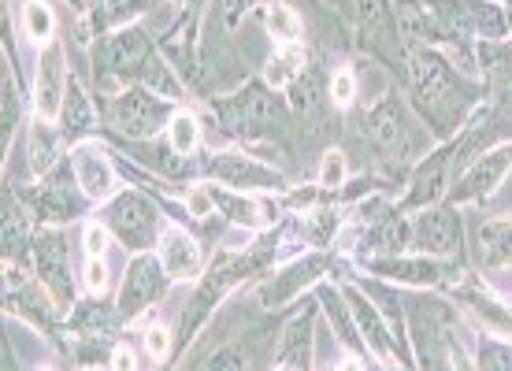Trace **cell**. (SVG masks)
I'll list each match as a JSON object with an SVG mask.
<instances>
[{
  "label": "cell",
  "instance_id": "6da1fadb",
  "mask_svg": "<svg viewBox=\"0 0 512 371\" xmlns=\"http://www.w3.org/2000/svg\"><path fill=\"white\" fill-rule=\"evenodd\" d=\"M401 78H405L409 101L420 112L423 127H431L442 141L457 138L487 97V86L472 82V75H464L457 64H449V56L442 49H409Z\"/></svg>",
  "mask_w": 512,
  "mask_h": 371
},
{
  "label": "cell",
  "instance_id": "7a4b0ae2",
  "mask_svg": "<svg viewBox=\"0 0 512 371\" xmlns=\"http://www.w3.org/2000/svg\"><path fill=\"white\" fill-rule=\"evenodd\" d=\"M405 323H409L412 360L420 371H457V346H453V308L431 297H409L405 301Z\"/></svg>",
  "mask_w": 512,
  "mask_h": 371
},
{
  "label": "cell",
  "instance_id": "3957f363",
  "mask_svg": "<svg viewBox=\"0 0 512 371\" xmlns=\"http://www.w3.org/2000/svg\"><path fill=\"white\" fill-rule=\"evenodd\" d=\"M360 127H364L360 138L368 141V149L390 164H405L416 153H423V145H427V134H423V127H416L401 93H386L383 101L360 119Z\"/></svg>",
  "mask_w": 512,
  "mask_h": 371
},
{
  "label": "cell",
  "instance_id": "277c9868",
  "mask_svg": "<svg viewBox=\"0 0 512 371\" xmlns=\"http://www.w3.org/2000/svg\"><path fill=\"white\" fill-rule=\"evenodd\" d=\"M212 112L223 119V127L231 130L234 138L256 141V138H271L275 130L282 127L286 119V104L268 82H245L242 90L223 97V101H212Z\"/></svg>",
  "mask_w": 512,
  "mask_h": 371
},
{
  "label": "cell",
  "instance_id": "5b68a950",
  "mask_svg": "<svg viewBox=\"0 0 512 371\" xmlns=\"http://www.w3.org/2000/svg\"><path fill=\"white\" fill-rule=\"evenodd\" d=\"M360 264L375 279L394 286H416V290H453L464 282V268L457 260L442 256H360Z\"/></svg>",
  "mask_w": 512,
  "mask_h": 371
},
{
  "label": "cell",
  "instance_id": "8992f818",
  "mask_svg": "<svg viewBox=\"0 0 512 371\" xmlns=\"http://www.w3.org/2000/svg\"><path fill=\"white\" fill-rule=\"evenodd\" d=\"M171 116H175L171 101L149 93L145 86H127V90H119L112 101L104 104V123L127 141L153 138L156 130H167Z\"/></svg>",
  "mask_w": 512,
  "mask_h": 371
},
{
  "label": "cell",
  "instance_id": "52a82bcc",
  "mask_svg": "<svg viewBox=\"0 0 512 371\" xmlns=\"http://www.w3.org/2000/svg\"><path fill=\"white\" fill-rule=\"evenodd\" d=\"M101 216H104L101 219L104 227L116 234L130 253H149V249L160 242V231H164L160 208H156L149 197H141L138 190L116 193V197L104 205Z\"/></svg>",
  "mask_w": 512,
  "mask_h": 371
},
{
  "label": "cell",
  "instance_id": "ba28073f",
  "mask_svg": "<svg viewBox=\"0 0 512 371\" xmlns=\"http://www.w3.org/2000/svg\"><path fill=\"white\" fill-rule=\"evenodd\" d=\"M461 175V167H457V141L449 138L442 141L435 153H427L420 164L412 167L409 175V190L401 197V212H420V208H431V205H442L453 190V182Z\"/></svg>",
  "mask_w": 512,
  "mask_h": 371
},
{
  "label": "cell",
  "instance_id": "9c48e42d",
  "mask_svg": "<svg viewBox=\"0 0 512 371\" xmlns=\"http://www.w3.org/2000/svg\"><path fill=\"white\" fill-rule=\"evenodd\" d=\"M509 171H512V138H505L498 145H490L487 153L475 156L472 164L464 167L461 179L453 182L446 201L449 205H487Z\"/></svg>",
  "mask_w": 512,
  "mask_h": 371
},
{
  "label": "cell",
  "instance_id": "30bf717a",
  "mask_svg": "<svg viewBox=\"0 0 512 371\" xmlns=\"http://www.w3.org/2000/svg\"><path fill=\"white\" fill-rule=\"evenodd\" d=\"M412 249L423 256L457 260L464 253V219L457 205H431L412 216Z\"/></svg>",
  "mask_w": 512,
  "mask_h": 371
},
{
  "label": "cell",
  "instance_id": "8fae6325",
  "mask_svg": "<svg viewBox=\"0 0 512 371\" xmlns=\"http://www.w3.org/2000/svg\"><path fill=\"white\" fill-rule=\"evenodd\" d=\"M171 275L164 271L160 256L153 253H134L127 264L123 286H119V320H138L145 308H153L164 297Z\"/></svg>",
  "mask_w": 512,
  "mask_h": 371
},
{
  "label": "cell",
  "instance_id": "7c38bea8",
  "mask_svg": "<svg viewBox=\"0 0 512 371\" xmlns=\"http://www.w3.org/2000/svg\"><path fill=\"white\" fill-rule=\"evenodd\" d=\"M30 253H34V268H38L41 286L49 290L56 305L67 308L71 301H75V286H71V253H67L64 231L41 227V231L34 234Z\"/></svg>",
  "mask_w": 512,
  "mask_h": 371
},
{
  "label": "cell",
  "instance_id": "4fadbf2b",
  "mask_svg": "<svg viewBox=\"0 0 512 371\" xmlns=\"http://www.w3.org/2000/svg\"><path fill=\"white\" fill-rule=\"evenodd\" d=\"M342 294H346L349 312H353V320H357V331H360V338H364L368 353H372L375 360H383V368L405 364V360H401V349H397V342H394V331H390V323L383 320V312L375 308L372 297L364 294L360 286H353V282L342 286ZM405 368H409V364H405Z\"/></svg>",
  "mask_w": 512,
  "mask_h": 371
},
{
  "label": "cell",
  "instance_id": "5bb4252c",
  "mask_svg": "<svg viewBox=\"0 0 512 371\" xmlns=\"http://www.w3.org/2000/svg\"><path fill=\"white\" fill-rule=\"evenodd\" d=\"M205 171L208 179H216L223 182L227 190H279L282 182V171H275V167L268 164H260V160H253V156H245V153H212L205 160Z\"/></svg>",
  "mask_w": 512,
  "mask_h": 371
},
{
  "label": "cell",
  "instance_id": "9a60e30c",
  "mask_svg": "<svg viewBox=\"0 0 512 371\" xmlns=\"http://www.w3.org/2000/svg\"><path fill=\"white\" fill-rule=\"evenodd\" d=\"M67 67H64V45L52 41L38 56V75H34V116L45 123H60L67 97Z\"/></svg>",
  "mask_w": 512,
  "mask_h": 371
},
{
  "label": "cell",
  "instance_id": "2e32d148",
  "mask_svg": "<svg viewBox=\"0 0 512 371\" xmlns=\"http://www.w3.org/2000/svg\"><path fill=\"white\" fill-rule=\"evenodd\" d=\"M149 56H153V41L141 26H119L116 34H108L97 45V64H101L104 75L138 78Z\"/></svg>",
  "mask_w": 512,
  "mask_h": 371
},
{
  "label": "cell",
  "instance_id": "e0dca14e",
  "mask_svg": "<svg viewBox=\"0 0 512 371\" xmlns=\"http://www.w3.org/2000/svg\"><path fill=\"white\" fill-rule=\"evenodd\" d=\"M475 60L483 67V86L494 112L505 127H512V41H479Z\"/></svg>",
  "mask_w": 512,
  "mask_h": 371
},
{
  "label": "cell",
  "instance_id": "ac0fdd59",
  "mask_svg": "<svg viewBox=\"0 0 512 371\" xmlns=\"http://www.w3.org/2000/svg\"><path fill=\"white\" fill-rule=\"evenodd\" d=\"M327 268H331V260H327L323 253L301 256V260H294V264H286L279 275H271V279L256 290V301H260L264 308H282L286 301H294L301 290H308L312 282H320V275Z\"/></svg>",
  "mask_w": 512,
  "mask_h": 371
},
{
  "label": "cell",
  "instance_id": "d6986e66",
  "mask_svg": "<svg viewBox=\"0 0 512 371\" xmlns=\"http://www.w3.org/2000/svg\"><path fill=\"white\" fill-rule=\"evenodd\" d=\"M71 171H75L82 193L97 201V205H108L116 197V167H112V156L104 153L97 141H82L71 153Z\"/></svg>",
  "mask_w": 512,
  "mask_h": 371
},
{
  "label": "cell",
  "instance_id": "ffe728a7",
  "mask_svg": "<svg viewBox=\"0 0 512 371\" xmlns=\"http://www.w3.org/2000/svg\"><path fill=\"white\" fill-rule=\"evenodd\" d=\"M156 256H160V264L171 279H201V268H205L201 245L193 242L179 223H164L160 242H156Z\"/></svg>",
  "mask_w": 512,
  "mask_h": 371
},
{
  "label": "cell",
  "instance_id": "44dd1931",
  "mask_svg": "<svg viewBox=\"0 0 512 371\" xmlns=\"http://www.w3.org/2000/svg\"><path fill=\"white\" fill-rule=\"evenodd\" d=\"M472 260L483 271L512 268V216L483 219L472 231Z\"/></svg>",
  "mask_w": 512,
  "mask_h": 371
},
{
  "label": "cell",
  "instance_id": "7402d4cb",
  "mask_svg": "<svg viewBox=\"0 0 512 371\" xmlns=\"http://www.w3.org/2000/svg\"><path fill=\"white\" fill-rule=\"evenodd\" d=\"M316 305H320L316 297L305 301V312H297L294 323L282 331L279 353H275V368L308 371V360H312V327H316V312H320Z\"/></svg>",
  "mask_w": 512,
  "mask_h": 371
},
{
  "label": "cell",
  "instance_id": "603a6c76",
  "mask_svg": "<svg viewBox=\"0 0 512 371\" xmlns=\"http://www.w3.org/2000/svg\"><path fill=\"white\" fill-rule=\"evenodd\" d=\"M97 130V108L90 104L86 90H82V82L71 78L67 82V97H64V116H60V134L67 141L82 138V134H93Z\"/></svg>",
  "mask_w": 512,
  "mask_h": 371
},
{
  "label": "cell",
  "instance_id": "cb8c5ba5",
  "mask_svg": "<svg viewBox=\"0 0 512 371\" xmlns=\"http://www.w3.org/2000/svg\"><path fill=\"white\" fill-rule=\"evenodd\" d=\"M308 67V56L301 45H275V56L268 60V67H264V82H268L275 93H290L294 90V82L301 75H305Z\"/></svg>",
  "mask_w": 512,
  "mask_h": 371
},
{
  "label": "cell",
  "instance_id": "d4e9b609",
  "mask_svg": "<svg viewBox=\"0 0 512 371\" xmlns=\"http://www.w3.org/2000/svg\"><path fill=\"white\" fill-rule=\"evenodd\" d=\"M208 190H212V201H216L219 212L231 219V223H238V227L256 231V227H264V223L271 219L268 208L260 205V201H253V197H245V193L223 190V186H208Z\"/></svg>",
  "mask_w": 512,
  "mask_h": 371
},
{
  "label": "cell",
  "instance_id": "484cf974",
  "mask_svg": "<svg viewBox=\"0 0 512 371\" xmlns=\"http://www.w3.org/2000/svg\"><path fill=\"white\" fill-rule=\"evenodd\" d=\"M30 245H34V238H30V216L23 212L15 193L4 190V256L19 260Z\"/></svg>",
  "mask_w": 512,
  "mask_h": 371
},
{
  "label": "cell",
  "instance_id": "4316f807",
  "mask_svg": "<svg viewBox=\"0 0 512 371\" xmlns=\"http://www.w3.org/2000/svg\"><path fill=\"white\" fill-rule=\"evenodd\" d=\"M60 130H52V123L34 116L30 123V167L38 171V175H49L52 167L60 164Z\"/></svg>",
  "mask_w": 512,
  "mask_h": 371
},
{
  "label": "cell",
  "instance_id": "83f0119b",
  "mask_svg": "<svg viewBox=\"0 0 512 371\" xmlns=\"http://www.w3.org/2000/svg\"><path fill=\"white\" fill-rule=\"evenodd\" d=\"M138 86H145L149 93H156V97H164V101H171V104L186 97L182 82L175 78V71L167 67V60L160 56V52H153V56L145 60V67L138 71Z\"/></svg>",
  "mask_w": 512,
  "mask_h": 371
},
{
  "label": "cell",
  "instance_id": "f1b7e54d",
  "mask_svg": "<svg viewBox=\"0 0 512 371\" xmlns=\"http://www.w3.org/2000/svg\"><path fill=\"white\" fill-rule=\"evenodd\" d=\"M264 26H268L271 38H275V45H301V34H305L301 15L286 0H271L268 8H264Z\"/></svg>",
  "mask_w": 512,
  "mask_h": 371
},
{
  "label": "cell",
  "instance_id": "f546056e",
  "mask_svg": "<svg viewBox=\"0 0 512 371\" xmlns=\"http://www.w3.org/2000/svg\"><path fill=\"white\" fill-rule=\"evenodd\" d=\"M23 34L30 45H52V34H56V19H52V8L45 0H26L23 4Z\"/></svg>",
  "mask_w": 512,
  "mask_h": 371
},
{
  "label": "cell",
  "instance_id": "4dcf8cb0",
  "mask_svg": "<svg viewBox=\"0 0 512 371\" xmlns=\"http://www.w3.org/2000/svg\"><path fill=\"white\" fill-rule=\"evenodd\" d=\"M167 145H171V153L182 156V160H190L197 153V145H201V123L197 116L190 112H175L171 123H167Z\"/></svg>",
  "mask_w": 512,
  "mask_h": 371
},
{
  "label": "cell",
  "instance_id": "1f68e13d",
  "mask_svg": "<svg viewBox=\"0 0 512 371\" xmlns=\"http://www.w3.org/2000/svg\"><path fill=\"white\" fill-rule=\"evenodd\" d=\"M475 371H512V342L479 334L475 338Z\"/></svg>",
  "mask_w": 512,
  "mask_h": 371
},
{
  "label": "cell",
  "instance_id": "d6a6232c",
  "mask_svg": "<svg viewBox=\"0 0 512 371\" xmlns=\"http://www.w3.org/2000/svg\"><path fill=\"white\" fill-rule=\"evenodd\" d=\"M71 327H75L82 338H104L108 327H112V312H108L101 301H86V305L71 316Z\"/></svg>",
  "mask_w": 512,
  "mask_h": 371
},
{
  "label": "cell",
  "instance_id": "836d02e7",
  "mask_svg": "<svg viewBox=\"0 0 512 371\" xmlns=\"http://www.w3.org/2000/svg\"><path fill=\"white\" fill-rule=\"evenodd\" d=\"M245 368H249V353L242 346H223L193 371H245Z\"/></svg>",
  "mask_w": 512,
  "mask_h": 371
},
{
  "label": "cell",
  "instance_id": "e575fe53",
  "mask_svg": "<svg viewBox=\"0 0 512 371\" xmlns=\"http://www.w3.org/2000/svg\"><path fill=\"white\" fill-rule=\"evenodd\" d=\"M331 104H334V112H346V108L357 104V75H353L349 67H342V71L331 75Z\"/></svg>",
  "mask_w": 512,
  "mask_h": 371
},
{
  "label": "cell",
  "instance_id": "d590c367",
  "mask_svg": "<svg viewBox=\"0 0 512 371\" xmlns=\"http://www.w3.org/2000/svg\"><path fill=\"white\" fill-rule=\"evenodd\" d=\"M342 182H346V153H342V149H331V153H323L320 186L323 190H338Z\"/></svg>",
  "mask_w": 512,
  "mask_h": 371
},
{
  "label": "cell",
  "instance_id": "8d00e7d4",
  "mask_svg": "<svg viewBox=\"0 0 512 371\" xmlns=\"http://www.w3.org/2000/svg\"><path fill=\"white\" fill-rule=\"evenodd\" d=\"M0 127H4V141L12 138V130L19 127V93H15V86L8 78L0 86Z\"/></svg>",
  "mask_w": 512,
  "mask_h": 371
},
{
  "label": "cell",
  "instance_id": "74e56055",
  "mask_svg": "<svg viewBox=\"0 0 512 371\" xmlns=\"http://www.w3.org/2000/svg\"><path fill=\"white\" fill-rule=\"evenodd\" d=\"M145 353L153 360H164L171 353V331H167L164 323H156V327L145 331Z\"/></svg>",
  "mask_w": 512,
  "mask_h": 371
},
{
  "label": "cell",
  "instance_id": "f35d334b",
  "mask_svg": "<svg viewBox=\"0 0 512 371\" xmlns=\"http://www.w3.org/2000/svg\"><path fill=\"white\" fill-rule=\"evenodd\" d=\"M86 290L90 294H101L104 286H108V268H104V256H86Z\"/></svg>",
  "mask_w": 512,
  "mask_h": 371
},
{
  "label": "cell",
  "instance_id": "ab89813d",
  "mask_svg": "<svg viewBox=\"0 0 512 371\" xmlns=\"http://www.w3.org/2000/svg\"><path fill=\"white\" fill-rule=\"evenodd\" d=\"M82 245H86V256H104V249H108V227L104 223H86Z\"/></svg>",
  "mask_w": 512,
  "mask_h": 371
},
{
  "label": "cell",
  "instance_id": "60d3db41",
  "mask_svg": "<svg viewBox=\"0 0 512 371\" xmlns=\"http://www.w3.org/2000/svg\"><path fill=\"white\" fill-rule=\"evenodd\" d=\"M138 368V357L130 346H116L112 349V371H134Z\"/></svg>",
  "mask_w": 512,
  "mask_h": 371
},
{
  "label": "cell",
  "instance_id": "b9f144b4",
  "mask_svg": "<svg viewBox=\"0 0 512 371\" xmlns=\"http://www.w3.org/2000/svg\"><path fill=\"white\" fill-rule=\"evenodd\" d=\"M331 371H372L368 368V360H364V353H346V357L334 360Z\"/></svg>",
  "mask_w": 512,
  "mask_h": 371
},
{
  "label": "cell",
  "instance_id": "7bdbcfd3",
  "mask_svg": "<svg viewBox=\"0 0 512 371\" xmlns=\"http://www.w3.org/2000/svg\"><path fill=\"white\" fill-rule=\"evenodd\" d=\"M256 4H260V0H231V4H227V8H231V12H227V23H238V15L256 8Z\"/></svg>",
  "mask_w": 512,
  "mask_h": 371
},
{
  "label": "cell",
  "instance_id": "ee69618b",
  "mask_svg": "<svg viewBox=\"0 0 512 371\" xmlns=\"http://www.w3.org/2000/svg\"><path fill=\"white\" fill-rule=\"evenodd\" d=\"M334 8H338V12L342 15H349V19H353V0H331Z\"/></svg>",
  "mask_w": 512,
  "mask_h": 371
},
{
  "label": "cell",
  "instance_id": "f6af8a7d",
  "mask_svg": "<svg viewBox=\"0 0 512 371\" xmlns=\"http://www.w3.org/2000/svg\"><path fill=\"white\" fill-rule=\"evenodd\" d=\"M4 371H19V368H15V357L8 353V346H4Z\"/></svg>",
  "mask_w": 512,
  "mask_h": 371
},
{
  "label": "cell",
  "instance_id": "bcb514c9",
  "mask_svg": "<svg viewBox=\"0 0 512 371\" xmlns=\"http://www.w3.org/2000/svg\"><path fill=\"white\" fill-rule=\"evenodd\" d=\"M201 4H205V0H186V8H190V19L201 12Z\"/></svg>",
  "mask_w": 512,
  "mask_h": 371
},
{
  "label": "cell",
  "instance_id": "7dc6e473",
  "mask_svg": "<svg viewBox=\"0 0 512 371\" xmlns=\"http://www.w3.org/2000/svg\"><path fill=\"white\" fill-rule=\"evenodd\" d=\"M457 371H475V364H468V360H464L461 353H457Z\"/></svg>",
  "mask_w": 512,
  "mask_h": 371
},
{
  "label": "cell",
  "instance_id": "c3c4849f",
  "mask_svg": "<svg viewBox=\"0 0 512 371\" xmlns=\"http://www.w3.org/2000/svg\"><path fill=\"white\" fill-rule=\"evenodd\" d=\"M383 371H412V368H405V364H394V368H383Z\"/></svg>",
  "mask_w": 512,
  "mask_h": 371
},
{
  "label": "cell",
  "instance_id": "681fc988",
  "mask_svg": "<svg viewBox=\"0 0 512 371\" xmlns=\"http://www.w3.org/2000/svg\"><path fill=\"white\" fill-rule=\"evenodd\" d=\"M271 371H294V368H271Z\"/></svg>",
  "mask_w": 512,
  "mask_h": 371
},
{
  "label": "cell",
  "instance_id": "f907efd6",
  "mask_svg": "<svg viewBox=\"0 0 512 371\" xmlns=\"http://www.w3.org/2000/svg\"><path fill=\"white\" fill-rule=\"evenodd\" d=\"M41 371H52V368H41Z\"/></svg>",
  "mask_w": 512,
  "mask_h": 371
},
{
  "label": "cell",
  "instance_id": "816d5d0a",
  "mask_svg": "<svg viewBox=\"0 0 512 371\" xmlns=\"http://www.w3.org/2000/svg\"><path fill=\"white\" fill-rule=\"evenodd\" d=\"M509 312H512V305H509Z\"/></svg>",
  "mask_w": 512,
  "mask_h": 371
}]
</instances>
